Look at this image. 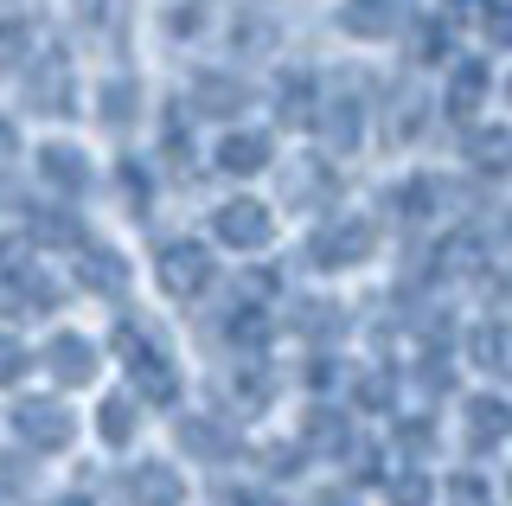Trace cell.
<instances>
[{"label": "cell", "instance_id": "6da1fadb", "mask_svg": "<svg viewBox=\"0 0 512 506\" xmlns=\"http://www.w3.org/2000/svg\"><path fill=\"white\" fill-rule=\"evenodd\" d=\"M20 436L32 442V449H64L71 442V410L64 404H20Z\"/></svg>", "mask_w": 512, "mask_h": 506}, {"label": "cell", "instance_id": "7a4b0ae2", "mask_svg": "<svg viewBox=\"0 0 512 506\" xmlns=\"http://www.w3.org/2000/svg\"><path fill=\"white\" fill-rule=\"evenodd\" d=\"M180 500H186V487L167 462H141L128 474V506H180Z\"/></svg>", "mask_w": 512, "mask_h": 506}, {"label": "cell", "instance_id": "3957f363", "mask_svg": "<svg viewBox=\"0 0 512 506\" xmlns=\"http://www.w3.org/2000/svg\"><path fill=\"white\" fill-rule=\"evenodd\" d=\"M512 430V404L506 398H468V449L487 455L493 442H506Z\"/></svg>", "mask_w": 512, "mask_h": 506}, {"label": "cell", "instance_id": "277c9868", "mask_svg": "<svg viewBox=\"0 0 512 506\" xmlns=\"http://www.w3.org/2000/svg\"><path fill=\"white\" fill-rule=\"evenodd\" d=\"M436 500V481L429 474H384V506H429Z\"/></svg>", "mask_w": 512, "mask_h": 506}, {"label": "cell", "instance_id": "5b68a950", "mask_svg": "<svg viewBox=\"0 0 512 506\" xmlns=\"http://www.w3.org/2000/svg\"><path fill=\"white\" fill-rule=\"evenodd\" d=\"M135 423H141V410H135V398H103V417H96V430H103V442H122L135 436Z\"/></svg>", "mask_w": 512, "mask_h": 506}, {"label": "cell", "instance_id": "8992f818", "mask_svg": "<svg viewBox=\"0 0 512 506\" xmlns=\"http://www.w3.org/2000/svg\"><path fill=\"white\" fill-rule=\"evenodd\" d=\"M308 442H314V449H333V455H340L346 442H352V430H346V417H333V404H314V410H308Z\"/></svg>", "mask_w": 512, "mask_h": 506}, {"label": "cell", "instance_id": "52a82bcc", "mask_svg": "<svg viewBox=\"0 0 512 506\" xmlns=\"http://www.w3.org/2000/svg\"><path fill=\"white\" fill-rule=\"evenodd\" d=\"M52 372L64 378V385H84V378L96 372L90 346H84V340H58V346H52Z\"/></svg>", "mask_w": 512, "mask_h": 506}, {"label": "cell", "instance_id": "ba28073f", "mask_svg": "<svg viewBox=\"0 0 512 506\" xmlns=\"http://www.w3.org/2000/svg\"><path fill=\"white\" fill-rule=\"evenodd\" d=\"M474 359H480L487 372H506V366H512V334H506V327L480 334V340H474Z\"/></svg>", "mask_w": 512, "mask_h": 506}, {"label": "cell", "instance_id": "9c48e42d", "mask_svg": "<svg viewBox=\"0 0 512 506\" xmlns=\"http://www.w3.org/2000/svg\"><path fill=\"white\" fill-rule=\"evenodd\" d=\"M180 442H186V449H199V455H224L218 423H205V417H180Z\"/></svg>", "mask_w": 512, "mask_h": 506}, {"label": "cell", "instance_id": "30bf717a", "mask_svg": "<svg viewBox=\"0 0 512 506\" xmlns=\"http://www.w3.org/2000/svg\"><path fill=\"white\" fill-rule=\"evenodd\" d=\"M448 500L455 506H487V487H480L474 474H455V481H448Z\"/></svg>", "mask_w": 512, "mask_h": 506}, {"label": "cell", "instance_id": "8fae6325", "mask_svg": "<svg viewBox=\"0 0 512 506\" xmlns=\"http://www.w3.org/2000/svg\"><path fill=\"white\" fill-rule=\"evenodd\" d=\"M263 462H269V474H295V468H301V449H288V442H269Z\"/></svg>", "mask_w": 512, "mask_h": 506}, {"label": "cell", "instance_id": "7c38bea8", "mask_svg": "<svg viewBox=\"0 0 512 506\" xmlns=\"http://www.w3.org/2000/svg\"><path fill=\"white\" fill-rule=\"evenodd\" d=\"M218 506H282V500L269 494V487H231V494H224Z\"/></svg>", "mask_w": 512, "mask_h": 506}, {"label": "cell", "instance_id": "4fadbf2b", "mask_svg": "<svg viewBox=\"0 0 512 506\" xmlns=\"http://www.w3.org/2000/svg\"><path fill=\"white\" fill-rule=\"evenodd\" d=\"M7 378H20V346L0 340V385H7Z\"/></svg>", "mask_w": 512, "mask_h": 506}, {"label": "cell", "instance_id": "5bb4252c", "mask_svg": "<svg viewBox=\"0 0 512 506\" xmlns=\"http://www.w3.org/2000/svg\"><path fill=\"white\" fill-rule=\"evenodd\" d=\"M308 506H352V500H346V494H340V487H320V494H314V500H308Z\"/></svg>", "mask_w": 512, "mask_h": 506}, {"label": "cell", "instance_id": "9a60e30c", "mask_svg": "<svg viewBox=\"0 0 512 506\" xmlns=\"http://www.w3.org/2000/svg\"><path fill=\"white\" fill-rule=\"evenodd\" d=\"M45 506H84V500H45Z\"/></svg>", "mask_w": 512, "mask_h": 506}]
</instances>
